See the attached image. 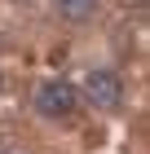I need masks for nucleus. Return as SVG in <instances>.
<instances>
[{"mask_svg":"<svg viewBox=\"0 0 150 154\" xmlns=\"http://www.w3.org/2000/svg\"><path fill=\"white\" fill-rule=\"evenodd\" d=\"M31 101H35V115L40 119H71L75 110H80V88L71 79H44V84H35V93H31Z\"/></svg>","mask_w":150,"mask_h":154,"instance_id":"1","label":"nucleus"},{"mask_svg":"<svg viewBox=\"0 0 150 154\" xmlns=\"http://www.w3.org/2000/svg\"><path fill=\"white\" fill-rule=\"evenodd\" d=\"M84 97H88V106L93 110H119L124 106V97H128V84H124V75L119 71H110V66H93L88 75H84Z\"/></svg>","mask_w":150,"mask_h":154,"instance_id":"2","label":"nucleus"},{"mask_svg":"<svg viewBox=\"0 0 150 154\" xmlns=\"http://www.w3.org/2000/svg\"><path fill=\"white\" fill-rule=\"evenodd\" d=\"M53 9H58L66 22H84V18L97 9V0H53Z\"/></svg>","mask_w":150,"mask_h":154,"instance_id":"3","label":"nucleus"},{"mask_svg":"<svg viewBox=\"0 0 150 154\" xmlns=\"http://www.w3.org/2000/svg\"><path fill=\"white\" fill-rule=\"evenodd\" d=\"M0 88H5V75H0Z\"/></svg>","mask_w":150,"mask_h":154,"instance_id":"4","label":"nucleus"}]
</instances>
